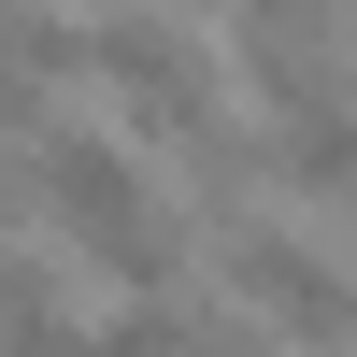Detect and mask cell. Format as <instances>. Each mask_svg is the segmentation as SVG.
I'll return each mask as SVG.
<instances>
[{
	"instance_id": "3",
	"label": "cell",
	"mask_w": 357,
	"mask_h": 357,
	"mask_svg": "<svg viewBox=\"0 0 357 357\" xmlns=\"http://www.w3.org/2000/svg\"><path fill=\"white\" fill-rule=\"evenodd\" d=\"M100 357H200V314H186V301H129V314L100 329Z\"/></svg>"
},
{
	"instance_id": "5",
	"label": "cell",
	"mask_w": 357,
	"mask_h": 357,
	"mask_svg": "<svg viewBox=\"0 0 357 357\" xmlns=\"http://www.w3.org/2000/svg\"><path fill=\"white\" fill-rule=\"evenodd\" d=\"M0 215H15V158H0Z\"/></svg>"
},
{
	"instance_id": "4",
	"label": "cell",
	"mask_w": 357,
	"mask_h": 357,
	"mask_svg": "<svg viewBox=\"0 0 357 357\" xmlns=\"http://www.w3.org/2000/svg\"><path fill=\"white\" fill-rule=\"evenodd\" d=\"M0 129H43V86H29L15 57H0Z\"/></svg>"
},
{
	"instance_id": "2",
	"label": "cell",
	"mask_w": 357,
	"mask_h": 357,
	"mask_svg": "<svg viewBox=\"0 0 357 357\" xmlns=\"http://www.w3.org/2000/svg\"><path fill=\"white\" fill-rule=\"evenodd\" d=\"M0 57H15L29 86H43V72H86V15H43V0H0Z\"/></svg>"
},
{
	"instance_id": "6",
	"label": "cell",
	"mask_w": 357,
	"mask_h": 357,
	"mask_svg": "<svg viewBox=\"0 0 357 357\" xmlns=\"http://www.w3.org/2000/svg\"><path fill=\"white\" fill-rule=\"evenodd\" d=\"M343 29H357V0H343Z\"/></svg>"
},
{
	"instance_id": "1",
	"label": "cell",
	"mask_w": 357,
	"mask_h": 357,
	"mask_svg": "<svg viewBox=\"0 0 357 357\" xmlns=\"http://www.w3.org/2000/svg\"><path fill=\"white\" fill-rule=\"evenodd\" d=\"M215 272H229V301H257L286 343H343V329H357V286H343L329 257L301 243V229H272V215H229Z\"/></svg>"
}]
</instances>
